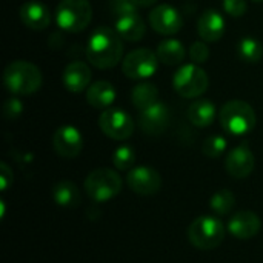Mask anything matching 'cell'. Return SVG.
Returning <instances> with one entry per match:
<instances>
[{"label":"cell","mask_w":263,"mask_h":263,"mask_svg":"<svg viewBox=\"0 0 263 263\" xmlns=\"http://www.w3.org/2000/svg\"><path fill=\"white\" fill-rule=\"evenodd\" d=\"M123 43L116 29L99 26L86 43V59L97 69H109L122 62Z\"/></svg>","instance_id":"obj_1"},{"label":"cell","mask_w":263,"mask_h":263,"mask_svg":"<svg viewBox=\"0 0 263 263\" xmlns=\"http://www.w3.org/2000/svg\"><path fill=\"white\" fill-rule=\"evenodd\" d=\"M43 82L40 69L28 60H14L3 69V83L14 96H29L40 89Z\"/></svg>","instance_id":"obj_2"},{"label":"cell","mask_w":263,"mask_h":263,"mask_svg":"<svg viewBox=\"0 0 263 263\" xmlns=\"http://www.w3.org/2000/svg\"><path fill=\"white\" fill-rule=\"evenodd\" d=\"M219 120L222 128L231 136H245L251 133L257 123L253 106L239 99L230 100L222 106L219 112Z\"/></svg>","instance_id":"obj_3"},{"label":"cell","mask_w":263,"mask_h":263,"mask_svg":"<svg viewBox=\"0 0 263 263\" xmlns=\"http://www.w3.org/2000/svg\"><path fill=\"white\" fill-rule=\"evenodd\" d=\"M122 177L111 168H97L85 179V191L88 197L97 203L114 199L122 191Z\"/></svg>","instance_id":"obj_4"},{"label":"cell","mask_w":263,"mask_h":263,"mask_svg":"<svg viewBox=\"0 0 263 263\" xmlns=\"http://www.w3.org/2000/svg\"><path fill=\"white\" fill-rule=\"evenodd\" d=\"M188 239L197 250H214L225 240V227L217 217L200 216L190 225Z\"/></svg>","instance_id":"obj_5"},{"label":"cell","mask_w":263,"mask_h":263,"mask_svg":"<svg viewBox=\"0 0 263 263\" xmlns=\"http://www.w3.org/2000/svg\"><path fill=\"white\" fill-rule=\"evenodd\" d=\"M92 20V6L88 0H62L55 9V22L66 32H82Z\"/></svg>","instance_id":"obj_6"},{"label":"cell","mask_w":263,"mask_h":263,"mask_svg":"<svg viewBox=\"0 0 263 263\" xmlns=\"http://www.w3.org/2000/svg\"><path fill=\"white\" fill-rule=\"evenodd\" d=\"M173 86L183 99H197L203 96L210 86V77L200 65H182L173 76Z\"/></svg>","instance_id":"obj_7"},{"label":"cell","mask_w":263,"mask_h":263,"mask_svg":"<svg viewBox=\"0 0 263 263\" xmlns=\"http://www.w3.org/2000/svg\"><path fill=\"white\" fill-rule=\"evenodd\" d=\"M159 63V57L154 51L148 48H137L123 57L122 71L128 79L145 80L156 74Z\"/></svg>","instance_id":"obj_8"},{"label":"cell","mask_w":263,"mask_h":263,"mask_svg":"<svg viewBox=\"0 0 263 263\" xmlns=\"http://www.w3.org/2000/svg\"><path fill=\"white\" fill-rule=\"evenodd\" d=\"M99 128L112 140H126L134 133V120L119 108H108L99 116Z\"/></svg>","instance_id":"obj_9"},{"label":"cell","mask_w":263,"mask_h":263,"mask_svg":"<svg viewBox=\"0 0 263 263\" xmlns=\"http://www.w3.org/2000/svg\"><path fill=\"white\" fill-rule=\"evenodd\" d=\"M126 185L140 196H154L162 188V176L151 166H134L126 174Z\"/></svg>","instance_id":"obj_10"},{"label":"cell","mask_w":263,"mask_h":263,"mask_svg":"<svg viewBox=\"0 0 263 263\" xmlns=\"http://www.w3.org/2000/svg\"><path fill=\"white\" fill-rule=\"evenodd\" d=\"M149 26L162 35H174L183 26L182 14L171 5L162 3L151 9L148 15Z\"/></svg>","instance_id":"obj_11"},{"label":"cell","mask_w":263,"mask_h":263,"mask_svg":"<svg viewBox=\"0 0 263 263\" xmlns=\"http://www.w3.org/2000/svg\"><path fill=\"white\" fill-rule=\"evenodd\" d=\"M54 151L63 159H74L83 149V137L82 133L72 125H63L57 128L52 136Z\"/></svg>","instance_id":"obj_12"},{"label":"cell","mask_w":263,"mask_h":263,"mask_svg":"<svg viewBox=\"0 0 263 263\" xmlns=\"http://www.w3.org/2000/svg\"><path fill=\"white\" fill-rule=\"evenodd\" d=\"M170 125V109L165 103L157 102L153 106L140 111L139 114V126L145 134L159 136L165 133Z\"/></svg>","instance_id":"obj_13"},{"label":"cell","mask_w":263,"mask_h":263,"mask_svg":"<svg viewBox=\"0 0 263 263\" xmlns=\"http://www.w3.org/2000/svg\"><path fill=\"white\" fill-rule=\"evenodd\" d=\"M254 165H256L254 154L247 143H242L234 149H231L225 160V168L228 174L234 179H247L253 173Z\"/></svg>","instance_id":"obj_14"},{"label":"cell","mask_w":263,"mask_h":263,"mask_svg":"<svg viewBox=\"0 0 263 263\" xmlns=\"http://www.w3.org/2000/svg\"><path fill=\"white\" fill-rule=\"evenodd\" d=\"M262 227L260 217L253 211H239L231 216L228 222V231L239 240H248L259 234Z\"/></svg>","instance_id":"obj_15"},{"label":"cell","mask_w":263,"mask_h":263,"mask_svg":"<svg viewBox=\"0 0 263 263\" xmlns=\"http://www.w3.org/2000/svg\"><path fill=\"white\" fill-rule=\"evenodd\" d=\"M20 20L22 23L32 29V31H43L49 26L51 23V12H49V8L39 2V0H29V2H25L22 6H20Z\"/></svg>","instance_id":"obj_16"},{"label":"cell","mask_w":263,"mask_h":263,"mask_svg":"<svg viewBox=\"0 0 263 263\" xmlns=\"http://www.w3.org/2000/svg\"><path fill=\"white\" fill-rule=\"evenodd\" d=\"M91 77H92V74H91L89 66L85 62L74 60L65 66L63 74H62V82L69 92L79 94L89 88Z\"/></svg>","instance_id":"obj_17"},{"label":"cell","mask_w":263,"mask_h":263,"mask_svg":"<svg viewBox=\"0 0 263 263\" xmlns=\"http://www.w3.org/2000/svg\"><path fill=\"white\" fill-rule=\"evenodd\" d=\"M197 32L203 42H217L225 34V18L216 9H206L197 20Z\"/></svg>","instance_id":"obj_18"},{"label":"cell","mask_w":263,"mask_h":263,"mask_svg":"<svg viewBox=\"0 0 263 263\" xmlns=\"http://www.w3.org/2000/svg\"><path fill=\"white\" fill-rule=\"evenodd\" d=\"M116 88L106 80H99L86 89V102L96 109H108L116 100Z\"/></svg>","instance_id":"obj_19"},{"label":"cell","mask_w":263,"mask_h":263,"mask_svg":"<svg viewBox=\"0 0 263 263\" xmlns=\"http://www.w3.org/2000/svg\"><path fill=\"white\" fill-rule=\"evenodd\" d=\"M114 29L122 37V40H126V42H139L145 35L146 25H145L143 18L137 12H134V14L123 15L120 18H116Z\"/></svg>","instance_id":"obj_20"},{"label":"cell","mask_w":263,"mask_h":263,"mask_svg":"<svg viewBox=\"0 0 263 263\" xmlns=\"http://www.w3.org/2000/svg\"><path fill=\"white\" fill-rule=\"evenodd\" d=\"M156 54L159 57V62L168 66L182 65L186 57V49L183 43L177 39H165L157 45Z\"/></svg>","instance_id":"obj_21"},{"label":"cell","mask_w":263,"mask_h":263,"mask_svg":"<svg viewBox=\"0 0 263 263\" xmlns=\"http://www.w3.org/2000/svg\"><path fill=\"white\" fill-rule=\"evenodd\" d=\"M216 106L208 99H197L188 108V119L197 128L210 126L216 119Z\"/></svg>","instance_id":"obj_22"},{"label":"cell","mask_w":263,"mask_h":263,"mask_svg":"<svg viewBox=\"0 0 263 263\" xmlns=\"http://www.w3.org/2000/svg\"><path fill=\"white\" fill-rule=\"evenodd\" d=\"M52 197L54 202L63 208H76L82 202L80 191L71 180H62L55 183V186L52 188Z\"/></svg>","instance_id":"obj_23"},{"label":"cell","mask_w":263,"mask_h":263,"mask_svg":"<svg viewBox=\"0 0 263 263\" xmlns=\"http://www.w3.org/2000/svg\"><path fill=\"white\" fill-rule=\"evenodd\" d=\"M131 102L139 111H143L159 102V89L154 83L140 82L131 91Z\"/></svg>","instance_id":"obj_24"},{"label":"cell","mask_w":263,"mask_h":263,"mask_svg":"<svg viewBox=\"0 0 263 263\" xmlns=\"http://www.w3.org/2000/svg\"><path fill=\"white\" fill-rule=\"evenodd\" d=\"M237 54L247 63H257L263 57L262 43L254 37H243L237 45Z\"/></svg>","instance_id":"obj_25"},{"label":"cell","mask_w":263,"mask_h":263,"mask_svg":"<svg viewBox=\"0 0 263 263\" xmlns=\"http://www.w3.org/2000/svg\"><path fill=\"white\" fill-rule=\"evenodd\" d=\"M236 197L230 190H220L210 199V208L216 216H227L234 208Z\"/></svg>","instance_id":"obj_26"},{"label":"cell","mask_w":263,"mask_h":263,"mask_svg":"<svg viewBox=\"0 0 263 263\" xmlns=\"http://www.w3.org/2000/svg\"><path fill=\"white\" fill-rule=\"evenodd\" d=\"M136 163V151L129 145L117 146V149L112 154V165L119 171H128L133 170Z\"/></svg>","instance_id":"obj_27"},{"label":"cell","mask_w":263,"mask_h":263,"mask_svg":"<svg viewBox=\"0 0 263 263\" xmlns=\"http://www.w3.org/2000/svg\"><path fill=\"white\" fill-rule=\"evenodd\" d=\"M227 145L228 143H227V139L225 137L214 134V136H210L208 139H205L202 149H203V154L206 157L217 159V157H220L227 151Z\"/></svg>","instance_id":"obj_28"},{"label":"cell","mask_w":263,"mask_h":263,"mask_svg":"<svg viewBox=\"0 0 263 263\" xmlns=\"http://www.w3.org/2000/svg\"><path fill=\"white\" fill-rule=\"evenodd\" d=\"M109 9H111L112 15H114L116 18H120V17H123V15L137 12L139 8L134 5L133 0H111V2H109Z\"/></svg>","instance_id":"obj_29"},{"label":"cell","mask_w":263,"mask_h":263,"mask_svg":"<svg viewBox=\"0 0 263 263\" xmlns=\"http://www.w3.org/2000/svg\"><path fill=\"white\" fill-rule=\"evenodd\" d=\"M190 59L196 65H203L210 59V49L206 42H194L190 48Z\"/></svg>","instance_id":"obj_30"},{"label":"cell","mask_w":263,"mask_h":263,"mask_svg":"<svg viewBox=\"0 0 263 263\" xmlns=\"http://www.w3.org/2000/svg\"><path fill=\"white\" fill-rule=\"evenodd\" d=\"M23 112V102L18 99V97H9L6 102H5V105H3V116H5V119H8V120H14V119H17L20 114Z\"/></svg>","instance_id":"obj_31"},{"label":"cell","mask_w":263,"mask_h":263,"mask_svg":"<svg viewBox=\"0 0 263 263\" xmlns=\"http://www.w3.org/2000/svg\"><path fill=\"white\" fill-rule=\"evenodd\" d=\"M223 9L231 17H242L245 15L248 5L247 0H223Z\"/></svg>","instance_id":"obj_32"},{"label":"cell","mask_w":263,"mask_h":263,"mask_svg":"<svg viewBox=\"0 0 263 263\" xmlns=\"http://www.w3.org/2000/svg\"><path fill=\"white\" fill-rule=\"evenodd\" d=\"M12 171H11V168L5 163V162H2L0 163V186H2V191H6L8 190V186L12 183Z\"/></svg>","instance_id":"obj_33"},{"label":"cell","mask_w":263,"mask_h":263,"mask_svg":"<svg viewBox=\"0 0 263 263\" xmlns=\"http://www.w3.org/2000/svg\"><path fill=\"white\" fill-rule=\"evenodd\" d=\"M137 8H149L157 3V0H133Z\"/></svg>","instance_id":"obj_34"},{"label":"cell","mask_w":263,"mask_h":263,"mask_svg":"<svg viewBox=\"0 0 263 263\" xmlns=\"http://www.w3.org/2000/svg\"><path fill=\"white\" fill-rule=\"evenodd\" d=\"M253 2H256V3H262L263 0H253Z\"/></svg>","instance_id":"obj_35"}]
</instances>
